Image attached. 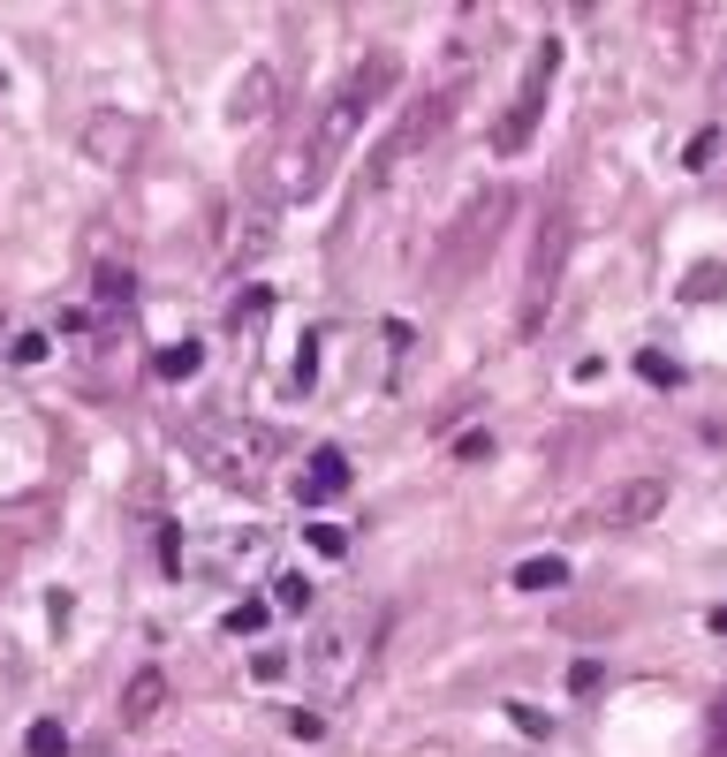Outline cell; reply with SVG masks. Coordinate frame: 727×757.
Wrapping results in <instances>:
<instances>
[{
	"instance_id": "1",
	"label": "cell",
	"mask_w": 727,
	"mask_h": 757,
	"mask_svg": "<svg viewBox=\"0 0 727 757\" xmlns=\"http://www.w3.org/2000/svg\"><path fill=\"white\" fill-rule=\"evenodd\" d=\"M402 84V53H387V46H372L356 69H349V84L318 107V122H311V167H318V182H326V167H341V151L356 145V130H364V114L387 99Z\"/></svg>"
},
{
	"instance_id": "2",
	"label": "cell",
	"mask_w": 727,
	"mask_h": 757,
	"mask_svg": "<svg viewBox=\"0 0 727 757\" xmlns=\"http://www.w3.org/2000/svg\"><path fill=\"white\" fill-rule=\"evenodd\" d=\"M197 454H205L213 477H228V485H258V477L274 469V454H281V432L258 425V417H228V425H205V432H197Z\"/></svg>"
},
{
	"instance_id": "3",
	"label": "cell",
	"mask_w": 727,
	"mask_h": 757,
	"mask_svg": "<svg viewBox=\"0 0 727 757\" xmlns=\"http://www.w3.org/2000/svg\"><path fill=\"white\" fill-rule=\"evenodd\" d=\"M554 76H561V38H546V46L531 53V69H523V84H516V99H508V114L493 122V151H500V159H516V151L538 137V114H546Z\"/></svg>"
},
{
	"instance_id": "4",
	"label": "cell",
	"mask_w": 727,
	"mask_h": 757,
	"mask_svg": "<svg viewBox=\"0 0 727 757\" xmlns=\"http://www.w3.org/2000/svg\"><path fill=\"white\" fill-rule=\"evenodd\" d=\"M500 212H508V190H485V197L462 205V220L447 228V243H439V258H433V281H462L477 266V251H493V220Z\"/></svg>"
},
{
	"instance_id": "5",
	"label": "cell",
	"mask_w": 727,
	"mask_h": 757,
	"mask_svg": "<svg viewBox=\"0 0 727 757\" xmlns=\"http://www.w3.org/2000/svg\"><path fill=\"white\" fill-rule=\"evenodd\" d=\"M652 515H667V477H621L591 500V523L598 530H644Z\"/></svg>"
},
{
	"instance_id": "6",
	"label": "cell",
	"mask_w": 727,
	"mask_h": 757,
	"mask_svg": "<svg viewBox=\"0 0 727 757\" xmlns=\"http://www.w3.org/2000/svg\"><path fill=\"white\" fill-rule=\"evenodd\" d=\"M561 258H569V220L554 212L546 220V235H538V251H531V281H523V333H538L546 326V310H554V281H561Z\"/></svg>"
},
{
	"instance_id": "7",
	"label": "cell",
	"mask_w": 727,
	"mask_h": 757,
	"mask_svg": "<svg viewBox=\"0 0 727 757\" xmlns=\"http://www.w3.org/2000/svg\"><path fill=\"white\" fill-rule=\"evenodd\" d=\"M341 492H349V454L341 448H311L303 477H295V500H303V508H326V500H341Z\"/></svg>"
},
{
	"instance_id": "8",
	"label": "cell",
	"mask_w": 727,
	"mask_h": 757,
	"mask_svg": "<svg viewBox=\"0 0 727 757\" xmlns=\"http://www.w3.org/2000/svg\"><path fill=\"white\" fill-rule=\"evenodd\" d=\"M274 99H281V76H274L266 61H251V69L235 76V91H228V122H235V130H243V122H266Z\"/></svg>"
},
{
	"instance_id": "9",
	"label": "cell",
	"mask_w": 727,
	"mask_h": 757,
	"mask_svg": "<svg viewBox=\"0 0 727 757\" xmlns=\"http://www.w3.org/2000/svg\"><path fill=\"white\" fill-rule=\"evenodd\" d=\"M311 674H318V689H349L356 682V636L349 628H326L311 644Z\"/></svg>"
},
{
	"instance_id": "10",
	"label": "cell",
	"mask_w": 727,
	"mask_h": 757,
	"mask_svg": "<svg viewBox=\"0 0 727 757\" xmlns=\"http://www.w3.org/2000/svg\"><path fill=\"white\" fill-rule=\"evenodd\" d=\"M130 145H137V122H130V114H92V122H84V151H92L99 167H122Z\"/></svg>"
},
{
	"instance_id": "11",
	"label": "cell",
	"mask_w": 727,
	"mask_h": 757,
	"mask_svg": "<svg viewBox=\"0 0 727 757\" xmlns=\"http://www.w3.org/2000/svg\"><path fill=\"white\" fill-rule=\"evenodd\" d=\"M159 705H167V674H159V667H145V674L122 682V728H152Z\"/></svg>"
},
{
	"instance_id": "12",
	"label": "cell",
	"mask_w": 727,
	"mask_h": 757,
	"mask_svg": "<svg viewBox=\"0 0 727 757\" xmlns=\"http://www.w3.org/2000/svg\"><path fill=\"white\" fill-rule=\"evenodd\" d=\"M152 371H159L167 387H182V379H197V371H205V341H167V349L152 356Z\"/></svg>"
},
{
	"instance_id": "13",
	"label": "cell",
	"mask_w": 727,
	"mask_h": 757,
	"mask_svg": "<svg viewBox=\"0 0 727 757\" xmlns=\"http://www.w3.org/2000/svg\"><path fill=\"white\" fill-rule=\"evenodd\" d=\"M561 584H569V561L561 553H531L516 569V591H561Z\"/></svg>"
},
{
	"instance_id": "14",
	"label": "cell",
	"mask_w": 727,
	"mask_h": 757,
	"mask_svg": "<svg viewBox=\"0 0 727 757\" xmlns=\"http://www.w3.org/2000/svg\"><path fill=\"white\" fill-rule=\"evenodd\" d=\"M311 599H318V584H311L303 569H289V576H274V613H311Z\"/></svg>"
},
{
	"instance_id": "15",
	"label": "cell",
	"mask_w": 727,
	"mask_h": 757,
	"mask_svg": "<svg viewBox=\"0 0 727 757\" xmlns=\"http://www.w3.org/2000/svg\"><path fill=\"white\" fill-rule=\"evenodd\" d=\"M274 621V599H243V606H228V636H258Z\"/></svg>"
},
{
	"instance_id": "16",
	"label": "cell",
	"mask_w": 727,
	"mask_h": 757,
	"mask_svg": "<svg viewBox=\"0 0 727 757\" xmlns=\"http://www.w3.org/2000/svg\"><path fill=\"white\" fill-rule=\"evenodd\" d=\"M23 750L31 757H69V728H61V720H38V728L23 735Z\"/></svg>"
},
{
	"instance_id": "17",
	"label": "cell",
	"mask_w": 727,
	"mask_h": 757,
	"mask_svg": "<svg viewBox=\"0 0 727 757\" xmlns=\"http://www.w3.org/2000/svg\"><path fill=\"white\" fill-rule=\"evenodd\" d=\"M637 371H644L652 387H682V364H675V356H659V349H637Z\"/></svg>"
},
{
	"instance_id": "18",
	"label": "cell",
	"mask_w": 727,
	"mask_h": 757,
	"mask_svg": "<svg viewBox=\"0 0 727 757\" xmlns=\"http://www.w3.org/2000/svg\"><path fill=\"white\" fill-rule=\"evenodd\" d=\"M130 303V266H99V310Z\"/></svg>"
},
{
	"instance_id": "19",
	"label": "cell",
	"mask_w": 727,
	"mask_h": 757,
	"mask_svg": "<svg viewBox=\"0 0 727 757\" xmlns=\"http://www.w3.org/2000/svg\"><path fill=\"white\" fill-rule=\"evenodd\" d=\"M720 289H727V273H720V266H698V273L682 281V296H690V303H713Z\"/></svg>"
},
{
	"instance_id": "20",
	"label": "cell",
	"mask_w": 727,
	"mask_h": 757,
	"mask_svg": "<svg viewBox=\"0 0 727 757\" xmlns=\"http://www.w3.org/2000/svg\"><path fill=\"white\" fill-rule=\"evenodd\" d=\"M303 538H311V546H318L326 561H341V553H349V530H341V523H311Z\"/></svg>"
},
{
	"instance_id": "21",
	"label": "cell",
	"mask_w": 727,
	"mask_h": 757,
	"mask_svg": "<svg viewBox=\"0 0 727 757\" xmlns=\"http://www.w3.org/2000/svg\"><path fill=\"white\" fill-rule=\"evenodd\" d=\"M46 349H53L46 333H15V349H8V364H23V371H31V364H46Z\"/></svg>"
},
{
	"instance_id": "22",
	"label": "cell",
	"mask_w": 727,
	"mask_h": 757,
	"mask_svg": "<svg viewBox=\"0 0 727 757\" xmlns=\"http://www.w3.org/2000/svg\"><path fill=\"white\" fill-rule=\"evenodd\" d=\"M508 720H516L523 735H554V712H538V705H523V697L508 705Z\"/></svg>"
},
{
	"instance_id": "23",
	"label": "cell",
	"mask_w": 727,
	"mask_h": 757,
	"mask_svg": "<svg viewBox=\"0 0 727 757\" xmlns=\"http://www.w3.org/2000/svg\"><path fill=\"white\" fill-rule=\"evenodd\" d=\"M713 151H720V130H698V137H690V151H682V159H690V167H713Z\"/></svg>"
},
{
	"instance_id": "24",
	"label": "cell",
	"mask_w": 727,
	"mask_h": 757,
	"mask_svg": "<svg viewBox=\"0 0 727 757\" xmlns=\"http://www.w3.org/2000/svg\"><path fill=\"white\" fill-rule=\"evenodd\" d=\"M251 674H258V682H281V674H289V651H258Z\"/></svg>"
},
{
	"instance_id": "25",
	"label": "cell",
	"mask_w": 727,
	"mask_h": 757,
	"mask_svg": "<svg viewBox=\"0 0 727 757\" xmlns=\"http://www.w3.org/2000/svg\"><path fill=\"white\" fill-rule=\"evenodd\" d=\"M289 735H295V743H318V735H326V720H318V712H289Z\"/></svg>"
},
{
	"instance_id": "26",
	"label": "cell",
	"mask_w": 727,
	"mask_h": 757,
	"mask_svg": "<svg viewBox=\"0 0 727 757\" xmlns=\"http://www.w3.org/2000/svg\"><path fill=\"white\" fill-rule=\"evenodd\" d=\"M455 454H462V462H485V454H493V432H462Z\"/></svg>"
},
{
	"instance_id": "27",
	"label": "cell",
	"mask_w": 727,
	"mask_h": 757,
	"mask_svg": "<svg viewBox=\"0 0 727 757\" xmlns=\"http://www.w3.org/2000/svg\"><path fill=\"white\" fill-rule=\"evenodd\" d=\"M569 689H577V697L598 689V659H577V667H569Z\"/></svg>"
},
{
	"instance_id": "28",
	"label": "cell",
	"mask_w": 727,
	"mask_h": 757,
	"mask_svg": "<svg viewBox=\"0 0 727 757\" xmlns=\"http://www.w3.org/2000/svg\"><path fill=\"white\" fill-rule=\"evenodd\" d=\"M713 728H720V743H727V705H720V712H713Z\"/></svg>"
},
{
	"instance_id": "29",
	"label": "cell",
	"mask_w": 727,
	"mask_h": 757,
	"mask_svg": "<svg viewBox=\"0 0 727 757\" xmlns=\"http://www.w3.org/2000/svg\"><path fill=\"white\" fill-rule=\"evenodd\" d=\"M713 628H720V644H727V606H720V613H713Z\"/></svg>"
}]
</instances>
